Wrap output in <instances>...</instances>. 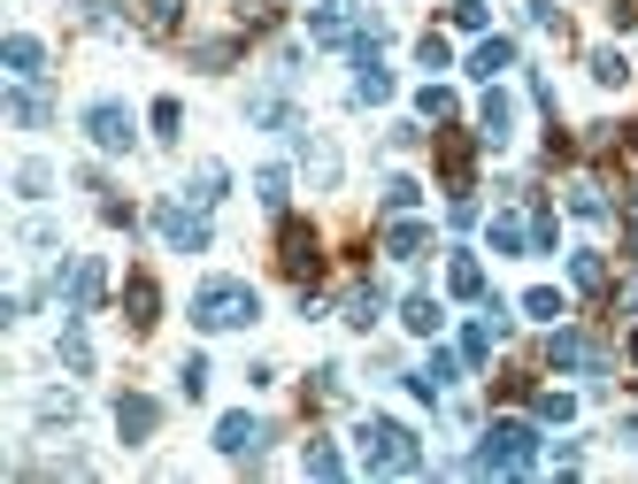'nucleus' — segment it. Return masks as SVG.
Segmentation results:
<instances>
[{
  "label": "nucleus",
  "mask_w": 638,
  "mask_h": 484,
  "mask_svg": "<svg viewBox=\"0 0 638 484\" xmlns=\"http://www.w3.org/2000/svg\"><path fill=\"white\" fill-rule=\"evenodd\" d=\"M631 361H638V330H631Z\"/></svg>",
  "instance_id": "obj_51"
},
{
  "label": "nucleus",
  "mask_w": 638,
  "mask_h": 484,
  "mask_svg": "<svg viewBox=\"0 0 638 484\" xmlns=\"http://www.w3.org/2000/svg\"><path fill=\"white\" fill-rule=\"evenodd\" d=\"M39 415H46V423H70V415H77V400H70V392H46V400H39Z\"/></svg>",
  "instance_id": "obj_45"
},
{
  "label": "nucleus",
  "mask_w": 638,
  "mask_h": 484,
  "mask_svg": "<svg viewBox=\"0 0 638 484\" xmlns=\"http://www.w3.org/2000/svg\"><path fill=\"white\" fill-rule=\"evenodd\" d=\"M0 62H8V77H15V85H39V77H46V46H39V39H23V31L0 46Z\"/></svg>",
  "instance_id": "obj_13"
},
{
  "label": "nucleus",
  "mask_w": 638,
  "mask_h": 484,
  "mask_svg": "<svg viewBox=\"0 0 638 484\" xmlns=\"http://www.w3.org/2000/svg\"><path fill=\"white\" fill-rule=\"evenodd\" d=\"M177 124H185V108H177V101H155V139H177Z\"/></svg>",
  "instance_id": "obj_42"
},
{
  "label": "nucleus",
  "mask_w": 638,
  "mask_h": 484,
  "mask_svg": "<svg viewBox=\"0 0 638 484\" xmlns=\"http://www.w3.org/2000/svg\"><path fill=\"white\" fill-rule=\"evenodd\" d=\"M254 192H262V208H285V169H262Z\"/></svg>",
  "instance_id": "obj_39"
},
{
  "label": "nucleus",
  "mask_w": 638,
  "mask_h": 484,
  "mask_svg": "<svg viewBox=\"0 0 638 484\" xmlns=\"http://www.w3.org/2000/svg\"><path fill=\"white\" fill-rule=\"evenodd\" d=\"M254 316H262V301H254L247 277H208V285L192 293V323H200V330H247Z\"/></svg>",
  "instance_id": "obj_2"
},
{
  "label": "nucleus",
  "mask_w": 638,
  "mask_h": 484,
  "mask_svg": "<svg viewBox=\"0 0 638 484\" xmlns=\"http://www.w3.org/2000/svg\"><path fill=\"white\" fill-rule=\"evenodd\" d=\"M478 139L484 147H500V139H508V131H515V101H508V93H500V85H484V101H478Z\"/></svg>",
  "instance_id": "obj_15"
},
{
  "label": "nucleus",
  "mask_w": 638,
  "mask_h": 484,
  "mask_svg": "<svg viewBox=\"0 0 638 484\" xmlns=\"http://www.w3.org/2000/svg\"><path fill=\"white\" fill-rule=\"evenodd\" d=\"M416 200H423V185H416V177H385V208H393V215H408Z\"/></svg>",
  "instance_id": "obj_29"
},
{
  "label": "nucleus",
  "mask_w": 638,
  "mask_h": 484,
  "mask_svg": "<svg viewBox=\"0 0 638 484\" xmlns=\"http://www.w3.org/2000/svg\"><path fill=\"white\" fill-rule=\"evenodd\" d=\"M85 23H93V31H124V15H116L108 0H85Z\"/></svg>",
  "instance_id": "obj_43"
},
{
  "label": "nucleus",
  "mask_w": 638,
  "mask_h": 484,
  "mask_svg": "<svg viewBox=\"0 0 638 484\" xmlns=\"http://www.w3.org/2000/svg\"><path fill=\"white\" fill-rule=\"evenodd\" d=\"M385 254H393V262H423V254H431V231H423V223H393V231H385Z\"/></svg>",
  "instance_id": "obj_17"
},
{
  "label": "nucleus",
  "mask_w": 638,
  "mask_h": 484,
  "mask_svg": "<svg viewBox=\"0 0 638 484\" xmlns=\"http://www.w3.org/2000/svg\"><path fill=\"white\" fill-rule=\"evenodd\" d=\"M301 470H308V477H346V462H338V446H331V439H308Z\"/></svg>",
  "instance_id": "obj_21"
},
{
  "label": "nucleus",
  "mask_w": 638,
  "mask_h": 484,
  "mask_svg": "<svg viewBox=\"0 0 638 484\" xmlns=\"http://www.w3.org/2000/svg\"><path fill=\"white\" fill-rule=\"evenodd\" d=\"M46 185H54V169H46V161H23V169H15V192H31V200H39Z\"/></svg>",
  "instance_id": "obj_35"
},
{
  "label": "nucleus",
  "mask_w": 638,
  "mask_h": 484,
  "mask_svg": "<svg viewBox=\"0 0 638 484\" xmlns=\"http://www.w3.org/2000/svg\"><path fill=\"white\" fill-rule=\"evenodd\" d=\"M8 116H15V124H46V93L15 85V93H8Z\"/></svg>",
  "instance_id": "obj_25"
},
{
  "label": "nucleus",
  "mask_w": 638,
  "mask_h": 484,
  "mask_svg": "<svg viewBox=\"0 0 638 484\" xmlns=\"http://www.w3.org/2000/svg\"><path fill=\"white\" fill-rule=\"evenodd\" d=\"M569 208H577L585 223H600V215H608V200H600V185H593V177H577V185H569Z\"/></svg>",
  "instance_id": "obj_26"
},
{
  "label": "nucleus",
  "mask_w": 638,
  "mask_h": 484,
  "mask_svg": "<svg viewBox=\"0 0 638 484\" xmlns=\"http://www.w3.org/2000/svg\"><path fill=\"white\" fill-rule=\"evenodd\" d=\"M608 15H616L624 31H638V0H608Z\"/></svg>",
  "instance_id": "obj_47"
},
{
  "label": "nucleus",
  "mask_w": 638,
  "mask_h": 484,
  "mask_svg": "<svg viewBox=\"0 0 638 484\" xmlns=\"http://www.w3.org/2000/svg\"><path fill=\"white\" fill-rule=\"evenodd\" d=\"M362 470L369 477H416L423 470V446H416V431L408 423H393V415H362Z\"/></svg>",
  "instance_id": "obj_1"
},
{
  "label": "nucleus",
  "mask_w": 638,
  "mask_h": 484,
  "mask_svg": "<svg viewBox=\"0 0 638 484\" xmlns=\"http://www.w3.org/2000/svg\"><path fill=\"white\" fill-rule=\"evenodd\" d=\"M470 169H478V139H470V131H447V139H439V177H447V192H470Z\"/></svg>",
  "instance_id": "obj_10"
},
{
  "label": "nucleus",
  "mask_w": 638,
  "mask_h": 484,
  "mask_svg": "<svg viewBox=\"0 0 638 484\" xmlns=\"http://www.w3.org/2000/svg\"><path fill=\"white\" fill-rule=\"evenodd\" d=\"M192 62L200 70H223V62H239V39H208V46H192Z\"/></svg>",
  "instance_id": "obj_31"
},
{
  "label": "nucleus",
  "mask_w": 638,
  "mask_h": 484,
  "mask_svg": "<svg viewBox=\"0 0 638 484\" xmlns=\"http://www.w3.org/2000/svg\"><path fill=\"white\" fill-rule=\"evenodd\" d=\"M624 308H638V277H631V285H624Z\"/></svg>",
  "instance_id": "obj_50"
},
{
  "label": "nucleus",
  "mask_w": 638,
  "mask_h": 484,
  "mask_svg": "<svg viewBox=\"0 0 638 484\" xmlns=\"http://www.w3.org/2000/svg\"><path fill=\"white\" fill-rule=\"evenodd\" d=\"M155 231L177 246V254H200V246H208V215H200V208H185V200H161V208H155Z\"/></svg>",
  "instance_id": "obj_6"
},
{
  "label": "nucleus",
  "mask_w": 638,
  "mask_h": 484,
  "mask_svg": "<svg viewBox=\"0 0 638 484\" xmlns=\"http://www.w3.org/2000/svg\"><path fill=\"white\" fill-rule=\"evenodd\" d=\"M523 15H531V23H538V31H554V39H562V31H569V23H562V8H554V0H523Z\"/></svg>",
  "instance_id": "obj_37"
},
{
  "label": "nucleus",
  "mask_w": 638,
  "mask_h": 484,
  "mask_svg": "<svg viewBox=\"0 0 638 484\" xmlns=\"http://www.w3.org/2000/svg\"><path fill=\"white\" fill-rule=\"evenodd\" d=\"M54 293L70 301V316H93V308H101V293H108V270L85 254V262H70V277H54Z\"/></svg>",
  "instance_id": "obj_8"
},
{
  "label": "nucleus",
  "mask_w": 638,
  "mask_h": 484,
  "mask_svg": "<svg viewBox=\"0 0 638 484\" xmlns=\"http://www.w3.org/2000/svg\"><path fill=\"white\" fill-rule=\"evenodd\" d=\"M155 423H161V408L147 400V392H124V400H116V431H124V446H147Z\"/></svg>",
  "instance_id": "obj_11"
},
{
  "label": "nucleus",
  "mask_w": 638,
  "mask_h": 484,
  "mask_svg": "<svg viewBox=\"0 0 638 484\" xmlns=\"http://www.w3.org/2000/svg\"><path fill=\"white\" fill-rule=\"evenodd\" d=\"M185 23V0H147V31H177Z\"/></svg>",
  "instance_id": "obj_33"
},
{
  "label": "nucleus",
  "mask_w": 638,
  "mask_h": 484,
  "mask_svg": "<svg viewBox=\"0 0 638 484\" xmlns=\"http://www.w3.org/2000/svg\"><path fill=\"white\" fill-rule=\"evenodd\" d=\"M593 77H600V85H624L631 70H624V54H616V46H600V54H593Z\"/></svg>",
  "instance_id": "obj_34"
},
{
  "label": "nucleus",
  "mask_w": 638,
  "mask_h": 484,
  "mask_svg": "<svg viewBox=\"0 0 638 484\" xmlns=\"http://www.w3.org/2000/svg\"><path fill=\"white\" fill-rule=\"evenodd\" d=\"M538 415H546V423H569L577 400H569V392H538Z\"/></svg>",
  "instance_id": "obj_41"
},
{
  "label": "nucleus",
  "mask_w": 638,
  "mask_h": 484,
  "mask_svg": "<svg viewBox=\"0 0 638 484\" xmlns=\"http://www.w3.org/2000/svg\"><path fill=\"white\" fill-rule=\"evenodd\" d=\"M354 31H362L354 0H316V8H308V39H316V46H354Z\"/></svg>",
  "instance_id": "obj_9"
},
{
  "label": "nucleus",
  "mask_w": 638,
  "mask_h": 484,
  "mask_svg": "<svg viewBox=\"0 0 638 484\" xmlns=\"http://www.w3.org/2000/svg\"><path fill=\"white\" fill-rule=\"evenodd\" d=\"M278 270H285L293 285H316V277H323V239H316V223H301V215H285V223H278Z\"/></svg>",
  "instance_id": "obj_4"
},
{
  "label": "nucleus",
  "mask_w": 638,
  "mask_h": 484,
  "mask_svg": "<svg viewBox=\"0 0 638 484\" xmlns=\"http://www.w3.org/2000/svg\"><path fill=\"white\" fill-rule=\"evenodd\" d=\"M447 293H454V301H484V270H478V254H454V262H447Z\"/></svg>",
  "instance_id": "obj_18"
},
{
  "label": "nucleus",
  "mask_w": 638,
  "mask_h": 484,
  "mask_svg": "<svg viewBox=\"0 0 638 484\" xmlns=\"http://www.w3.org/2000/svg\"><path fill=\"white\" fill-rule=\"evenodd\" d=\"M624 239H631V254H638V200H631V215H624Z\"/></svg>",
  "instance_id": "obj_48"
},
{
  "label": "nucleus",
  "mask_w": 638,
  "mask_h": 484,
  "mask_svg": "<svg viewBox=\"0 0 638 484\" xmlns=\"http://www.w3.org/2000/svg\"><path fill=\"white\" fill-rule=\"evenodd\" d=\"M569 285H577V293H600V285H608V262H600V254H569Z\"/></svg>",
  "instance_id": "obj_23"
},
{
  "label": "nucleus",
  "mask_w": 638,
  "mask_h": 484,
  "mask_svg": "<svg viewBox=\"0 0 638 484\" xmlns=\"http://www.w3.org/2000/svg\"><path fill=\"white\" fill-rule=\"evenodd\" d=\"M470 70H478L484 85H492L500 70H515V39H478V54H470Z\"/></svg>",
  "instance_id": "obj_19"
},
{
  "label": "nucleus",
  "mask_w": 638,
  "mask_h": 484,
  "mask_svg": "<svg viewBox=\"0 0 638 484\" xmlns=\"http://www.w3.org/2000/svg\"><path fill=\"white\" fill-rule=\"evenodd\" d=\"M416 62H423V70H447V39L423 31V39H416Z\"/></svg>",
  "instance_id": "obj_38"
},
{
  "label": "nucleus",
  "mask_w": 638,
  "mask_h": 484,
  "mask_svg": "<svg viewBox=\"0 0 638 484\" xmlns=\"http://www.w3.org/2000/svg\"><path fill=\"white\" fill-rule=\"evenodd\" d=\"M377 316H385V293H377V285H354V293H346V323H354V330H369Z\"/></svg>",
  "instance_id": "obj_20"
},
{
  "label": "nucleus",
  "mask_w": 638,
  "mask_h": 484,
  "mask_svg": "<svg viewBox=\"0 0 638 484\" xmlns=\"http://www.w3.org/2000/svg\"><path fill=\"white\" fill-rule=\"evenodd\" d=\"M192 208H208V200H223V161H200L192 169V192H185Z\"/></svg>",
  "instance_id": "obj_22"
},
{
  "label": "nucleus",
  "mask_w": 638,
  "mask_h": 484,
  "mask_svg": "<svg viewBox=\"0 0 638 484\" xmlns=\"http://www.w3.org/2000/svg\"><path fill=\"white\" fill-rule=\"evenodd\" d=\"M85 131H93L101 155H132V108L124 101H93L85 108Z\"/></svg>",
  "instance_id": "obj_7"
},
{
  "label": "nucleus",
  "mask_w": 638,
  "mask_h": 484,
  "mask_svg": "<svg viewBox=\"0 0 638 484\" xmlns=\"http://www.w3.org/2000/svg\"><path fill=\"white\" fill-rule=\"evenodd\" d=\"M400 323H408V330H423V338H431V330H439V301H431V293H416V301H408V308H400Z\"/></svg>",
  "instance_id": "obj_24"
},
{
  "label": "nucleus",
  "mask_w": 638,
  "mask_h": 484,
  "mask_svg": "<svg viewBox=\"0 0 638 484\" xmlns=\"http://www.w3.org/2000/svg\"><path fill=\"white\" fill-rule=\"evenodd\" d=\"M546 361H554V369H585V377H600V385H608V369H616L608 346L585 338V330H554V338H546Z\"/></svg>",
  "instance_id": "obj_5"
},
{
  "label": "nucleus",
  "mask_w": 638,
  "mask_h": 484,
  "mask_svg": "<svg viewBox=\"0 0 638 484\" xmlns=\"http://www.w3.org/2000/svg\"><path fill=\"white\" fill-rule=\"evenodd\" d=\"M624 439H631V446H638V408H631V415H624Z\"/></svg>",
  "instance_id": "obj_49"
},
{
  "label": "nucleus",
  "mask_w": 638,
  "mask_h": 484,
  "mask_svg": "<svg viewBox=\"0 0 638 484\" xmlns=\"http://www.w3.org/2000/svg\"><path fill=\"white\" fill-rule=\"evenodd\" d=\"M523 316L554 323V316H562V293H554V285H538V293H523Z\"/></svg>",
  "instance_id": "obj_32"
},
{
  "label": "nucleus",
  "mask_w": 638,
  "mask_h": 484,
  "mask_svg": "<svg viewBox=\"0 0 638 484\" xmlns=\"http://www.w3.org/2000/svg\"><path fill=\"white\" fill-rule=\"evenodd\" d=\"M177 392H185V400H200V392H208V361H200V354L177 369Z\"/></svg>",
  "instance_id": "obj_36"
},
{
  "label": "nucleus",
  "mask_w": 638,
  "mask_h": 484,
  "mask_svg": "<svg viewBox=\"0 0 638 484\" xmlns=\"http://www.w3.org/2000/svg\"><path fill=\"white\" fill-rule=\"evenodd\" d=\"M492 246H500V254H523V246H531V223H515V215H492Z\"/></svg>",
  "instance_id": "obj_27"
},
{
  "label": "nucleus",
  "mask_w": 638,
  "mask_h": 484,
  "mask_svg": "<svg viewBox=\"0 0 638 484\" xmlns=\"http://www.w3.org/2000/svg\"><path fill=\"white\" fill-rule=\"evenodd\" d=\"M416 108H423L431 124H454V93H447V85H423V93H416Z\"/></svg>",
  "instance_id": "obj_28"
},
{
  "label": "nucleus",
  "mask_w": 638,
  "mask_h": 484,
  "mask_svg": "<svg viewBox=\"0 0 638 484\" xmlns=\"http://www.w3.org/2000/svg\"><path fill=\"white\" fill-rule=\"evenodd\" d=\"M262 439H270V431H262L254 415H223V423H216V446H223L231 462H254V454H262Z\"/></svg>",
  "instance_id": "obj_12"
},
{
  "label": "nucleus",
  "mask_w": 638,
  "mask_h": 484,
  "mask_svg": "<svg viewBox=\"0 0 638 484\" xmlns=\"http://www.w3.org/2000/svg\"><path fill=\"white\" fill-rule=\"evenodd\" d=\"M447 223H454V231H470V223H478V200H470V192H454V200H447Z\"/></svg>",
  "instance_id": "obj_44"
},
{
  "label": "nucleus",
  "mask_w": 638,
  "mask_h": 484,
  "mask_svg": "<svg viewBox=\"0 0 638 484\" xmlns=\"http://www.w3.org/2000/svg\"><path fill=\"white\" fill-rule=\"evenodd\" d=\"M538 462V439H531V423H492L478 439V454H470V470L478 477H523Z\"/></svg>",
  "instance_id": "obj_3"
},
{
  "label": "nucleus",
  "mask_w": 638,
  "mask_h": 484,
  "mask_svg": "<svg viewBox=\"0 0 638 484\" xmlns=\"http://www.w3.org/2000/svg\"><path fill=\"white\" fill-rule=\"evenodd\" d=\"M454 377H462V361H454V354H431V361H423V369L408 377V392H416V400H439V392H447Z\"/></svg>",
  "instance_id": "obj_16"
},
{
  "label": "nucleus",
  "mask_w": 638,
  "mask_h": 484,
  "mask_svg": "<svg viewBox=\"0 0 638 484\" xmlns=\"http://www.w3.org/2000/svg\"><path fill=\"white\" fill-rule=\"evenodd\" d=\"M554 239H562V231H554V208H538V215H531V246L554 254Z\"/></svg>",
  "instance_id": "obj_40"
},
{
  "label": "nucleus",
  "mask_w": 638,
  "mask_h": 484,
  "mask_svg": "<svg viewBox=\"0 0 638 484\" xmlns=\"http://www.w3.org/2000/svg\"><path fill=\"white\" fill-rule=\"evenodd\" d=\"M62 361H70V369H77V377H85V369H93V338H85V330H77V323H70V330H62Z\"/></svg>",
  "instance_id": "obj_30"
},
{
  "label": "nucleus",
  "mask_w": 638,
  "mask_h": 484,
  "mask_svg": "<svg viewBox=\"0 0 638 484\" xmlns=\"http://www.w3.org/2000/svg\"><path fill=\"white\" fill-rule=\"evenodd\" d=\"M124 316H132V330H155V323H161V285L147 277V270L124 285Z\"/></svg>",
  "instance_id": "obj_14"
},
{
  "label": "nucleus",
  "mask_w": 638,
  "mask_h": 484,
  "mask_svg": "<svg viewBox=\"0 0 638 484\" xmlns=\"http://www.w3.org/2000/svg\"><path fill=\"white\" fill-rule=\"evenodd\" d=\"M447 15H454V23H462V31H484V0H454V8H447Z\"/></svg>",
  "instance_id": "obj_46"
}]
</instances>
